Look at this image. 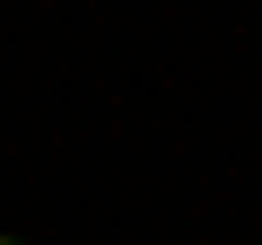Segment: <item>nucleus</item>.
<instances>
[{
	"instance_id": "1",
	"label": "nucleus",
	"mask_w": 262,
	"mask_h": 245,
	"mask_svg": "<svg viewBox=\"0 0 262 245\" xmlns=\"http://www.w3.org/2000/svg\"><path fill=\"white\" fill-rule=\"evenodd\" d=\"M0 245H27V236H0Z\"/></svg>"
}]
</instances>
